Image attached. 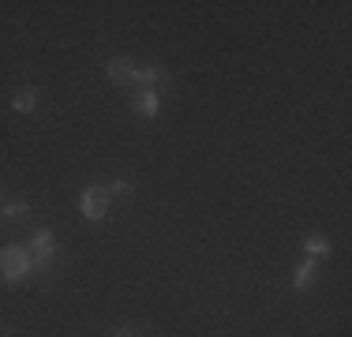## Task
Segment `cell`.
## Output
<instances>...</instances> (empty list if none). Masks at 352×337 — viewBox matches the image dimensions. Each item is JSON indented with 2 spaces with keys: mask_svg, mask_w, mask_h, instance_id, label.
Listing matches in <instances>:
<instances>
[{
  "mask_svg": "<svg viewBox=\"0 0 352 337\" xmlns=\"http://www.w3.org/2000/svg\"><path fill=\"white\" fill-rule=\"evenodd\" d=\"M30 274V255H27V248H19V243H12V248H4L0 251V277L4 281H23V277Z\"/></svg>",
  "mask_w": 352,
  "mask_h": 337,
  "instance_id": "obj_1",
  "label": "cell"
},
{
  "mask_svg": "<svg viewBox=\"0 0 352 337\" xmlns=\"http://www.w3.org/2000/svg\"><path fill=\"white\" fill-rule=\"evenodd\" d=\"M53 248H56V236L49 229L34 232V240H30L27 255H30V274H45L49 266H53Z\"/></svg>",
  "mask_w": 352,
  "mask_h": 337,
  "instance_id": "obj_2",
  "label": "cell"
},
{
  "mask_svg": "<svg viewBox=\"0 0 352 337\" xmlns=\"http://www.w3.org/2000/svg\"><path fill=\"white\" fill-rule=\"evenodd\" d=\"M109 210V191L105 188H90L87 195H82V214L90 217V221H102Z\"/></svg>",
  "mask_w": 352,
  "mask_h": 337,
  "instance_id": "obj_3",
  "label": "cell"
},
{
  "mask_svg": "<svg viewBox=\"0 0 352 337\" xmlns=\"http://www.w3.org/2000/svg\"><path fill=\"white\" fill-rule=\"evenodd\" d=\"M105 67H109V79H113V83H120V87L135 83V64H131L128 56H113V61H109Z\"/></svg>",
  "mask_w": 352,
  "mask_h": 337,
  "instance_id": "obj_4",
  "label": "cell"
},
{
  "mask_svg": "<svg viewBox=\"0 0 352 337\" xmlns=\"http://www.w3.org/2000/svg\"><path fill=\"white\" fill-rule=\"evenodd\" d=\"M131 109H135L139 116H154L157 113V94L154 90H139V94L131 98Z\"/></svg>",
  "mask_w": 352,
  "mask_h": 337,
  "instance_id": "obj_5",
  "label": "cell"
},
{
  "mask_svg": "<svg viewBox=\"0 0 352 337\" xmlns=\"http://www.w3.org/2000/svg\"><path fill=\"white\" fill-rule=\"evenodd\" d=\"M12 105L19 109V113H30V109L38 105V94H34V90H19V94L12 98Z\"/></svg>",
  "mask_w": 352,
  "mask_h": 337,
  "instance_id": "obj_6",
  "label": "cell"
},
{
  "mask_svg": "<svg viewBox=\"0 0 352 337\" xmlns=\"http://www.w3.org/2000/svg\"><path fill=\"white\" fill-rule=\"evenodd\" d=\"M292 281H296V289H307V285L315 281V263H304V266H296V274H292Z\"/></svg>",
  "mask_w": 352,
  "mask_h": 337,
  "instance_id": "obj_7",
  "label": "cell"
},
{
  "mask_svg": "<svg viewBox=\"0 0 352 337\" xmlns=\"http://www.w3.org/2000/svg\"><path fill=\"white\" fill-rule=\"evenodd\" d=\"M307 251H311V255H330V243H326L322 236H311V240H307Z\"/></svg>",
  "mask_w": 352,
  "mask_h": 337,
  "instance_id": "obj_8",
  "label": "cell"
},
{
  "mask_svg": "<svg viewBox=\"0 0 352 337\" xmlns=\"http://www.w3.org/2000/svg\"><path fill=\"white\" fill-rule=\"evenodd\" d=\"M8 217H12V221H23V217H27V202H15V206H8L4 210Z\"/></svg>",
  "mask_w": 352,
  "mask_h": 337,
  "instance_id": "obj_9",
  "label": "cell"
},
{
  "mask_svg": "<svg viewBox=\"0 0 352 337\" xmlns=\"http://www.w3.org/2000/svg\"><path fill=\"white\" fill-rule=\"evenodd\" d=\"M128 184H124V180H116V184H109V195H128Z\"/></svg>",
  "mask_w": 352,
  "mask_h": 337,
  "instance_id": "obj_10",
  "label": "cell"
},
{
  "mask_svg": "<svg viewBox=\"0 0 352 337\" xmlns=\"http://www.w3.org/2000/svg\"><path fill=\"white\" fill-rule=\"evenodd\" d=\"M113 337H131V334H128V330H120V334H113Z\"/></svg>",
  "mask_w": 352,
  "mask_h": 337,
  "instance_id": "obj_11",
  "label": "cell"
}]
</instances>
